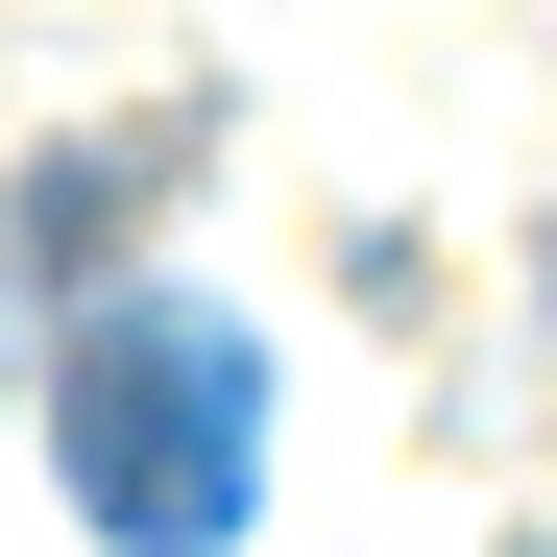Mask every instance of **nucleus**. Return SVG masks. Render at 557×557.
Here are the masks:
<instances>
[{
    "instance_id": "nucleus-1",
    "label": "nucleus",
    "mask_w": 557,
    "mask_h": 557,
    "mask_svg": "<svg viewBox=\"0 0 557 557\" xmlns=\"http://www.w3.org/2000/svg\"><path fill=\"white\" fill-rule=\"evenodd\" d=\"M49 460H73V509H98L122 557H219L243 485H267V363H243V315H195V292L73 315L49 339Z\"/></svg>"
}]
</instances>
